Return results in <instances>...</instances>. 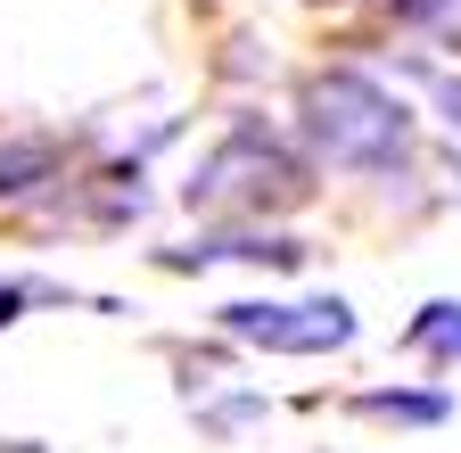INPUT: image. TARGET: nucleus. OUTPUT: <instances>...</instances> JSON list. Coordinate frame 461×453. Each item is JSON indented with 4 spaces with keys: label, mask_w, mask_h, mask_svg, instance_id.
<instances>
[{
    "label": "nucleus",
    "mask_w": 461,
    "mask_h": 453,
    "mask_svg": "<svg viewBox=\"0 0 461 453\" xmlns=\"http://www.w3.org/2000/svg\"><path fill=\"white\" fill-rule=\"evenodd\" d=\"M173 272H206V264H264V272H297L305 264V240H288V231H264V222H248V231H214V240H190V248H173L165 256Z\"/></svg>",
    "instance_id": "4"
},
{
    "label": "nucleus",
    "mask_w": 461,
    "mask_h": 453,
    "mask_svg": "<svg viewBox=\"0 0 461 453\" xmlns=\"http://www.w3.org/2000/svg\"><path fill=\"white\" fill-rule=\"evenodd\" d=\"M214 330L256 347V355H338L363 338L346 297H230L214 313Z\"/></svg>",
    "instance_id": "3"
},
{
    "label": "nucleus",
    "mask_w": 461,
    "mask_h": 453,
    "mask_svg": "<svg viewBox=\"0 0 461 453\" xmlns=\"http://www.w3.org/2000/svg\"><path fill=\"white\" fill-rule=\"evenodd\" d=\"M403 75H412V83L437 99V124H445V132H461V75H453V67H437V59H403Z\"/></svg>",
    "instance_id": "8"
},
{
    "label": "nucleus",
    "mask_w": 461,
    "mask_h": 453,
    "mask_svg": "<svg viewBox=\"0 0 461 453\" xmlns=\"http://www.w3.org/2000/svg\"><path fill=\"white\" fill-rule=\"evenodd\" d=\"M297 132H305V157L330 165V174H403L420 149V124H412V107H403L379 75L363 67H321L305 75L297 91Z\"/></svg>",
    "instance_id": "1"
},
{
    "label": "nucleus",
    "mask_w": 461,
    "mask_h": 453,
    "mask_svg": "<svg viewBox=\"0 0 461 453\" xmlns=\"http://www.w3.org/2000/svg\"><path fill=\"white\" fill-rule=\"evenodd\" d=\"M313 198V157H297L280 132H264L256 116H240L182 182V206L190 214H280V206H305Z\"/></svg>",
    "instance_id": "2"
},
{
    "label": "nucleus",
    "mask_w": 461,
    "mask_h": 453,
    "mask_svg": "<svg viewBox=\"0 0 461 453\" xmlns=\"http://www.w3.org/2000/svg\"><path fill=\"white\" fill-rule=\"evenodd\" d=\"M403 355H420L437 371H461V297H429L403 322Z\"/></svg>",
    "instance_id": "5"
},
{
    "label": "nucleus",
    "mask_w": 461,
    "mask_h": 453,
    "mask_svg": "<svg viewBox=\"0 0 461 453\" xmlns=\"http://www.w3.org/2000/svg\"><path fill=\"white\" fill-rule=\"evenodd\" d=\"M50 297H67V289H50V280H0V330L25 322V305H50Z\"/></svg>",
    "instance_id": "9"
},
{
    "label": "nucleus",
    "mask_w": 461,
    "mask_h": 453,
    "mask_svg": "<svg viewBox=\"0 0 461 453\" xmlns=\"http://www.w3.org/2000/svg\"><path fill=\"white\" fill-rule=\"evenodd\" d=\"M395 33H412L429 50H461V0H379Z\"/></svg>",
    "instance_id": "7"
},
{
    "label": "nucleus",
    "mask_w": 461,
    "mask_h": 453,
    "mask_svg": "<svg viewBox=\"0 0 461 453\" xmlns=\"http://www.w3.org/2000/svg\"><path fill=\"white\" fill-rule=\"evenodd\" d=\"M355 412L395 421V429H437V421H453V395L445 387H371V395H355Z\"/></svg>",
    "instance_id": "6"
}]
</instances>
